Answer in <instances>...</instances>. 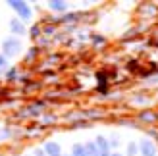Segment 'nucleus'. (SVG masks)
Returning a JSON list of instances; mask_svg holds the SVG:
<instances>
[{
	"label": "nucleus",
	"mask_w": 158,
	"mask_h": 156,
	"mask_svg": "<svg viewBox=\"0 0 158 156\" xmlns=\"http://www.w3.org/2000/svg\"><path fill=\"white\" fill-rule=\"evenodd\" d=\"M8 6H10L15 14H18V19L23 21V23L33 18V10H31V6L27 2H23V0H10Z\"/></svg>",
	"instance_id": "f257e3e1"
},
{
	"label": "nucleus",
	"mask_w": 158,
	"mask_h": 156,
	"mask_svg": "<svg viewBox=\"0 0 158 156\" xmlns=\"http://www.w3.org/2000/svg\"><path fill=\"white\" fill-rule=\"evenodd\" d=\"M23 50V44L18 37H6L2 41V54L6 58H12V56H18V54Z\"/></svg>",
	"instance_id": "f03ea898"
},
{
	"label": "nucleus",
	"mask_w": 158,
	"mask_h": 156,
	"mask_svg": "<svg viewBox=\"0 0 158 156\" xmlns=\"http://www.w3.org/2000/svg\"><path fill=\"white\" fill-rule=\"evenodd\" d=\"M139 154L141 156H156L158 149H156V145L151 141V139H143L141 145H139Z\"/></svg>",
	"instance_id": "7ed1b4c3"
},
{
	"label": "nucleus",
	"mask_w": 158,
	"mask_h": 156,
	"mask_svg": "<svg viewBox=\"0 0 158 156\" xmlns=\"http://www.w3.org/2000/svg\"><path fill=\"white\" fill-rule=\"evenodd\" d=\"M10 31L14 33V37H23L27 33V27H25V23L23 21H19L18 18H14V19H10Z\"/></svg>",
	"instance_id": "20e7f679"
},
{
	"label": "nucleus",
	"mask_w": 158,
	"mask_h": 156,
	"mask_svg": "<svg viewBox=\"0 0 158 156\" xmlns=\"http://www.w3.org/2000/svg\"><path fill=\"white\" fill-rule=\"evenodd\" d=\"M94 145H97L100 156H110V141L104 135H98L97 139H94Z\"/></svg>",
	"instance_id": "39448f33"
},
{
	"label": "nucleus",
	"mask_w": 158,
	"mask_h": 156,
	"mask_svg": "<svg viewBox=\"0 0 158 156\" xmlns=\"http://www.w3.org/2000/svg\"><path fill=\"white\" fill-rule=\"evenodd\" d=\"M43 150L46 156H62V149H60V145L58 143H54V141H48V143H44L43 145Z\"/></svg>",
	"instance_id": "423d86ee"
},
{
	"label": "nucleus",
	"mask_w": 158,
	"mask_h": 156,
	"mask_svg": "<svg viewBox=\"0 0 158 156\" xmlns=\"http://www.w3.org/2000/svg\"><path fill=\"white\" fill-rule=\"evenodd\" d=\"M48 10H52V12H62V14H64V12L68 10V4L64 2V0H50V2H48Z\"/></svg>",
	"instance_id": "0eeeda50"
},
{
	"label": "nucleus",
	"mask_w": 158,
	"mask_h": 156,
	"mask_svg": "<svg viewBox=\"0 0 158 156\" xmlns=\"http://www.w3.org/2000/svg\"><path fill=\"white\" fill-rule=\"evenodd\" d=\"M69 156H87L85 145H79V143H75V145L72 146V154H69Z\"/></svg>",
	"instance_id": "6e6552de"
},
{
	"label": "nucleus",
	"mask_w": 158,
	"mask_h": 156,
	"mask_svg": "<svg viewBox=\"0 0 158 156\" xmlns=\"http://www.w3.org/2000/svg\"><path fill=\"white\" fill-rule=\"evenodd\" d=\"M85 150H87V156H100V154H98V149H97V145H94V141L87 143V145H85Z\"/></svg>",
	"instance_id": "1a4fd4ad"
},
{
	"label": "nucleus",
	"mask_w": 158,
	"mask_h": 156,
	"mask_svg": "<svg viewBox=\"0 0 158 156\" xmlns=\"http://www.w3.org/2000/svg\"><path fill=\"white\" fill-rule=\"evenodd\" d=\"M137 154H139V145L129 143L127 145V156H137Z\"/></svg>",
	"instance_id": "9d476101"
},
{
	"label": "nucleus",
	"mask_w": 158,
	"mask_h": 156,
	"mask_svg": "<svg viewBox=\"0 0 158 156\" xmlns=\"http://www.w3.org/2000/svg\"><path fill=\"white\" fill-rule=\"evenodd\" d=\"M6 69H8V58L4 56L2 52H0V75H2Z\"/></svg>",
	"instance_id": "9b49d317"
},
{
	"label": "nucleus",
	"mask_w": 158,
	"mask_h": 156,
	"mask_svg": "<svg viewBox=\"0 0 158 156\" xmlns=\"http://www.w3.org/2000/svg\"><path fill=\"white\" fill-rule=\"evenodd\" d=\"M8 137H10V129H0V139H8Z\"/></svg>",
	"instance_id": "f8f14e48"
},
{
	"label": "nucleus",
	"mask_w": 158,
	"mask_h": 156,
	"mask_svg": "<svg viewBox=\"0 0 158 156\" xmlns=\"http://www.w3.org/2000/svg\"><path fill=\"white\" fill-rule=\"evenodd\" d=\"M33 156H46V154H44L43 149H35V150H33Z\"/></svg>",
	"instance_id": "ddd939ff"
},
{
	"label": "nucleus",
	"mask_w": 158,
	"mask_h": 156,
	"mask_svg": "<svg viewBox=\"0 0 158 156\" xmlns=\"http://www.w3.org/2000/svg\"><path fill=\"white\" fill-rule=\"evenodd\" d=\"M39 33H41V29H39V27H35V29H31V35H39Z\"/></svg>",
	"instance_id": "4468645a"
},
{
	"label": "nucleus",
	"mask_w": 158,
	"mask_h": 156,
	"mask_svg": "<svg viewBox=\"0 0 158 156\" xmlns=\"http://www.w3.org/2000/svg\"><path fill=\"white\" fill-rule=\"evenodd\" d=\"M110 156H122V154H118V152H114V154H110Z\"/></svg>",
	"instance_id": "2eb2a0df"
}]
</instances>
